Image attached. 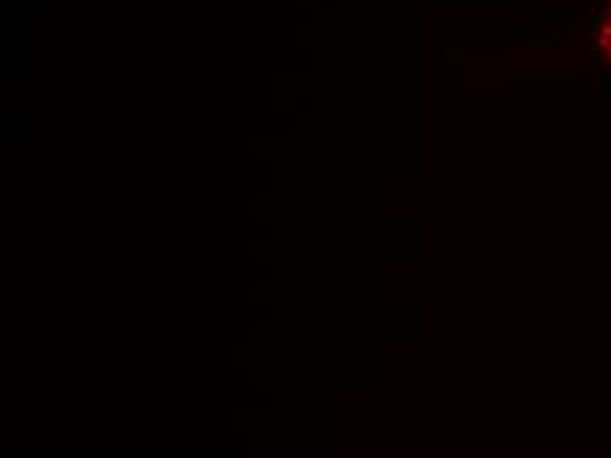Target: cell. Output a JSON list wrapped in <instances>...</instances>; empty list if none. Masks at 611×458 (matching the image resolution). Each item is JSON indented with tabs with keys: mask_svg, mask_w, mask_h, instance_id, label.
<instances>
[{
	"mask_svg": "<svg viewBox=\"0 0 611 458\" xmlns=\"http://www.w3.org/2000/svg\"><path fill=\"white\" fill-rule=\"evenodd\" d=\"M611 42V21H606V24L601 27V32H598V45L601 48H606V45Z\"/></svg>",
	"mask_w": 611,
	"mask_h": 458,
	"instance_id": "cell-1",
	"label": "cell"
}]
</instances>
